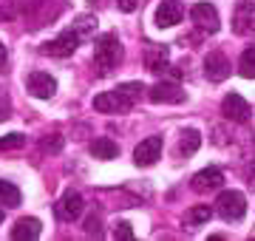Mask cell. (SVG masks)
I'll list each match as a JSON object with an SVG mask.
<instances>
[{
	"label": "cell",
	"mask_w": 255,
	"mask_h": 241,
	"mask_svg": "<svg viewBox=\"0 0 255 241\" xmlns=\"http://www.w3.org/2000/svg\"><path fill=\"white\" fill-rule=\"evenodd\" d=\"M6 46H3V43H0V71H3V68H6Z\"/></svg>",
	"instance_id": "29"
},
{
	"label": "cell",
	"mask_w": 255,
	"mask_h": 241,
	"mask_svg": "<svg viewBox=\"0 0 255 241\" xmlns=\"http://www.w3.org/2000/svg\"><path fill=\"white\" fill-rule=\"evenodd\" d=\"M0 224H3V207H0Z\"/></svg>",
	"instance_id": "31"
},
{
	"label": "cell",
	"mask_w": 255,
	"mask_h": 241,
	"mask_svg": "<svg viewBox=\"0 0 255 241\" xmlns=\"http://www.w3.org/2000/svg\"><path fill=\"white\" fill-rule=\"evenodd\" d=\"M40 233H43V224H40V219H20L14 227H11V239L14 241H34L40 239Z\"/></svg>",
	"instance_id": "16"
},
{
	"label": "cell",
	"mask_w": 255,
	"mask_h": 241,
	"mask_svg": "<svg viewBox=\"0 0 255 241\" xmlns=\"http://www.w3.org/2000/svg\"><path fill=\"white\" fill-rule=\"evenodd\" d=\"M85 233H88L91 239H102V219H100V216H88V222H85Z\"/></svg>",
	"instance_id": "26"
},
{
	"label": "cell",
	"mask_w": 255,
	"mask_h": 241,
	"mask_svg": "<svg viewBox=\"0 0 255 241\" xmlns=\"http://www.w3.org/2000/svg\"><path fill=\"white\" fill-rule=\"evenodd\" d=\"M20 11V0H0V23L11 20Z\"/></svg>",
	"instance_id": "24"
},
{
	"label": "cell",
	"mask_w": 255,
	"mask_h": 241,
	"mask_svg": "<svg viewBox=\"0 0 255 241\" xmlns=\"http://www.w3.org/2000/svg\"><path fill=\"white\" fill-rule=\"evenodd\" d=\"M238 74L244 80H255V48H247L238 60Z\"/></svg>",
	"instance_id": "22"
},
{
	"label": "cell",
	"mask_w": 255,
	"mask_h": 241,
	"mask_svg": "<svg viewBox=\"0 0 255 241\" xmlns=\"http://www.w3.org/2000/svg\"><path fill=\"white\" fill-rule=\"evenodd\" d=\"M71 26H74V31L80 34V40H91L94 31H97V17H94V14H80Z\"/></svg>",
	"instance_id": "20"
},
{
	"label": "cell",
	"mask_w": 255,
	"mask_h": 241,
	"mask_svg": "<svg viewBox=\"0 0 255 241\" xmlns=\"http://www.w3.org/2000/svg\"><path fill=\"white\" fill-rule=\"evenodd\" d=\"M250 187H253V190H255V170H253V173H250Z\"/></svg>",
	"instance_id": "30"
},
{
	"label": "cell",
	"mask_w": 255,
	"mask_h": 241,
	"mask_svg": "<svg viewBox=\"0 0 255 241\" xmlns=\"http://www.w3.org/2000/svg\"><path fill=\"white\" fill-rule=\"evenodd\" d=\"M119 63H122V43L114 31H108L94 43V68L100 77H108Z\"/></svg>",
	"instance_id": "2"
},
{
	"label": "cell",
	"mask_w": 255,
	"mask_h": 241,
	"mask_svg": "<svg viewBox=\"0 0 255 241\" xmlns=\"http://www.w3.org/2000/svg\"><path fill=\"white\" fill-rule=\"evenodd\" d=\"M91 156L94 159H102V162H108V159H117L119 156V145L108 136H97L91 142Z\"/></svg>",
	"instance_id": "17"
},
{
	"label": "cell",
	"mask_w": 255,
	"mask_h": 241,
	"mask_svg": "<svg viewBox=\"0 0 255 241\" xmlns=\"http://www.w3.org/2000/svg\"><path fill=\"white\" fill-rule=\"evenodd\" d=\"M114 239H117V241H133V227H130L128 222L117 224V230H114Z\"/></svg>",
	"instance_id": "27"
},
{
	"label": "cell",
	"mask_w": 255,
	"mask_h": 241,
	"mask_svg": "<svg viewBox=\"0 0 255 241\" xmlns=\"http://www.w3.org/2000/svg\"><path fill=\"white\" fill-rule=\"evenodd\" d=\"M80 43H82L80 34L74 31V26H68V28H63V31H60V37L43 43V46H40V51H43L46 57H71L74 51H77V46H80Z\"/></svg>",
	"instance_id": "4"
},
{
	"label": "cell",
	"mask_w": 255,
	"mask_h": 241,
	"mask_svg": "<svg viewBox=\"0 0 255 241\" xmlns=\"http://www.w3.org/2000/svg\"><path fill=\"white\" fill-rule=\"evenodd\" d=\"M216 213L224 222H241L247 216V199L241 190H221L216 199Z\"/></svg>",
	"instance_id": "3"
},
{
	"label": "cell",
	"mask_w": 255,
	"mask_h": 241,
	"mask_svg": "<svg viewBox=\"0 0 255 241\" xmlns=\"http://www.w3.org/2000/svg\"><path fill=\"white\" fill-rule=\"evenodd\" d=\"M190 20L201 28V31H207V34H216L219 26H221L219 9H216L213 3H196V6L190 9Z\"/></svg>",
	"instance_id": "7"
},
{
	"label": "cell",
	"mask_w": 255,
	"mask_h": 241,
	"mask_svg": "<svg viewBox=\"0 0 255 241\" xmlns=\"http://www.w3.org/2000/svg\"><path fill=\"white\" fill-rule=\"evenodd\" d=\"M26 88L37 100H51L57 94V80L51 74H46V71H31L26 80Z\"/></svg>",
	"instance_id": "10"
},
{
	"label": "cell",
	"mask_w": 255,
	"mask_h": 241,
	"mask_svg": "<svg viewBox=\"0 0 255 241\" xmlns=\"http://www.w3.org/2000/svg\"><path fill=\"white\" fill-rule=\"evenodd\" d=\"M184 17V9L179 0H162L159 9H156V26L159 28H170L176 23H182Z\"/></svg>",
	"instance_id": "13"
},
{
	"label": "cell",
	"mask_w": 255,
	"mask_h": 241,
	"mask_svg": "<svg viewBox=\"0 0 255 241\" xmlns=\"http://www.w3.org/2000/svg\"><path fill=\"white\" fill-rule=\"evenodd\" d=\"M145 85L142 83H122L114 91H102L94 97V111L100 114H125L142 100Z\"/></svg>",
	"instance_id": "1"
},
{
	"label": "cell",
	"mask_w": 255,
	"mask_h": 241,
	"mask_svg": "<svg viewBox=\"0 0 255 241\" xmlns=\"http://www.w3.org/2000/svg\"><path fill=\"white\" fill-rule=\"evenodd\" d=\"M147 100L156 102V105H179V102L187 100V94L179 83H170V80H162V83H156L147 88Z\"/></svg>",
	"instance_id": "5"
},
{
	"label": "cell",
	"mask_w": 255,
	"mask_h": 241,
	"mask_svg": "<svg viewBox=\"0 0 255 241\" xmlns=\"http://www.w3.org/2000/svg\"><path fill=\"white\" fill-rule=\"evenodd\" d=\"M233 31L247 37L255 31V6L253 0H238L236 3V11H233Z\"/></svg>",
	"instance_id": "8"
},
{
	"label": "cell",
	"mask_w": 255,
	"mask_h": 241,
	"mask_svg": "<svg viewBox=\"0 0 255 241\" xmlns=\"http://www.w3.org/2000/svg\"><path fill=\"white\" fill-rule=\"evenodd\" d=\"M40 148L46 150V153H60V150H63V136H60V133H51V136H46V139H43V145H40Z\"/></svg>",
	"instance_id": "25"
},
{
	"label": "cell",
	"mask_w": 255,
	"mask_h": 241,
	"mask_svg": "<svg viewBox=\"0 0 255 241\" xmlns=\"http://www.w3.org/2000/svg\"><path fill=\"white\" fill-rule=\"evenodd\" d=\"M201 148V133L196 128H187L182 133V139H179V156H193V153H196V150Z\"/></svg>",
	"instance_id": "18"
},
{
	"label": "cell",
	"mask_w": 255,
	"mask_h": 241,
	"mask_svg": "<svg viewBox=\"0 0 255 241\" xmlns=\"http://www.w3.org/2000/svg\"><path fill=\"white\" fill-rule=\"evenodd\" d=\"M82 210H85V199H82L77 190H65L63 196H60V202L54 204V213L60 222H77L82 216Z\"/></svg>",
	"instance_id": "6"
},
{
	"label": "cell",
	"mask_w": 255,
	"mask_h": 241,
	"mask_svg": "<svg viewBox=\"0 0 255 241\" xmlns=\"http://www.w3.org/2000/svg\"><path fill=\"white\" fill-rule=\"evenodd\" d=\"M224 185V173L219 167H204L193 176V190L196 193H210V190H219Z\"/></svg>",
	"instance_id": "14"
},
{
	"label": "cell",
	"mask_w": 255,
	"mask_h": 241,
	"mask_svg": "<svg viewBox=\"0 0 255 241\" xmlns=\"http://www.w3.org/2000/svg\"><path fill=\"white\" fill-rule=\"evenodd\" d=\"M210 219H213V207L210 204H196V207H190V213H187V224L190 227H201Z\"/></svg>",
	"instance_id": "21"
},
{
	"label": "cell",
	"mask_w": 255,
	"mask_h": 241,
	"mask_svg": "<svg viewBox=\"0 0 255 241\" xmlns=\"http://www.w3.org/2000/svg\"><path fill=\"white\" fill-rule=\"evenodd\" d=\"M204 77L210 83H224L230 77V60L221 51H210L204 57Z\"/></svg>",
	"instance_id": "12"
},
{
	"label": "cell",
	"mask_w": 255,
	"mask_h": 241,
	"mask_svg": "<svg viewBox=\"0 0 255 241\" xmlns=\"http://www.w3.org/2000/svg\"><path fill=\"white\" fill-rule=\"evenodd\" d=\"M20 202H23L20 187L14 185V182L0 179V204H3V207H20Z\"/></svg>",
	"instance_id": "19"
},
{
	"label": "cell",
	"mask_w": 255,
	"mask_h": 241,
	"mask_svg": "<svg viewBox=\"0 0 255 241\" xmlns=\"http://www.w3.org/2000/svg\"><path fill=\"white\" fill-rule=\"evenodd\" d=\"M221 114H224L230 122L244 125V122H250L253 108H250V102H247L241 94H227V97H224V102H221Z\"/></svg>",
	"instance_id": "9"
},
{
	"label": "cell",
	"mask_w": 255,
	"mask_h": 241,
	"mask_svg": "<svg viewBox=\"0 0 255 241\" xmlns=\"http://www.w3.org/2000/svg\"><path fill=\"white\" fill-rule=\"evenodd\" d=\"M170 63V48L167 46H150L145 51V68L153 71V74H162L164 68Z\"/></svg>",
	"instance_id": "15"
},
{
	"label": "cell",
	"mask_w": 255,
	"mask_h": 241,
	"mask_svg": "<svg viewBox=\"0 0 255 241\" xmlns=\"http://www.w3.org/2000/svg\"><path fill=\"white\" fill-rule=\"evenodd\" d=\"M26 145L23 133H9V136H0V150H17Z\"/></svg>",
	"instance_id": "23"
},
{
	"label": "cell",
	"mask_w": 255,
	"mask_h": 241,
	"mask_svg": "<svg viewBox=\"0 0 255 241\" xmlns=\"http://www.w3.org/2000/svg\"><path fill=\"white\" fill-rule=\"evenodd\" d=\"M117 6L122 11H136L139 9V0H117Z\"/></svg>",
	"instance_id": "28"
},
{
	"label": "cell",
	"mask_w": 255,
	"mask_h": 241,
	"mask_svg": "<svg viewBox=\"0 0 255 241\" xmlns=\"http://www.w3.org/2000/svg\"><path fill=\"white\" fill-rule=\"evenodd\" d=\"M162 159V136H147V139H142L136 145V150H133V162H136L139 167H150L156 165Z\"/></svg>",
	"instance_id": "11"
}]
</instances>
